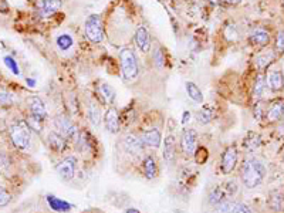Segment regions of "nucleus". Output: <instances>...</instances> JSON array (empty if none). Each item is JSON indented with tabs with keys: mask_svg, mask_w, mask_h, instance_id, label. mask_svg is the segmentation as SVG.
Wrapping results in <instances>:
<instances>
[{
	"mask_svg": "<svg viewBox=\"0 0 284 213\" xmlns=\"http://www.w3.org/2000/svg\"><path fill=\"white\" fill-rule=\"evenodd\" d=\"M27 105H29V110H30V115L36 117V118L41 120V121H44L47 118L46 104L43 102V100L40 97H37V95L29 97L27 98Z\"/></svg>",
	"mask_w": 284,
	"mask_h": 213,
	"instance_id": "12",
	"label": "nucleus"
},
{
	"mask_svg": "<svg viewBox=\"0 0 284 213\" xmlns=\"http://www.w3.org/2000/svg\"><path fill=\"white\" fill-rule=\"evenodd\" d=\"M57 175L62 178L63 181L68 182L75 176V171H77V158L75 156H65L63 161L57 163L56 166Z\"/></svg>",
	"mask_w": 284,
	"mask_h": 213,
	"instance_id": "8",
	"label": "nucleus"
},
{
	"mask_svg": "<svg viewBox=\"0 0 284 213\" xmlns=\"http://www.w3.org/2000/svg\"><path fill=\"white\" fill-rule=\"evenodd\" d=\"M120 61H121V70L125 80H134L139 74V65L136 60L135 53L129 47H124L120 51Z\"/></svg>",
	"mask_w": 284,
	"mask_h": 213,
	"instance_id": "3",
	"label": "nucleus"
},
{
	"mask_svg": "<svg viewBox=\"0 0 284 213\" xmlns=\"http://www.w3.org/2000/svg\"><path fill=\"white\" fill-rule=\"evenodd\" d=\"M123 145L124 150L126 151V152H129V153H132V155L142 153V152H144V147H145V145L142 144L141 138L134 135V134L126 135V137L123 139Z\"/></svg>",
	"mask_w": 284,
	"mask_h": 213,
	"instance_id": "14",
	"label": "nucleus"
},
{
	"mask_svg": "<svg viewBox=\"0 0 284 213\" xmlns=\"http://www.w3.org/2000/svg\"><path fill=\"white\" fill-rule=\"evenodd\" d=\"M142 144L149 148H159L162 144V134L158 128H148L144 129L139 135Z\"/></svg>",
	"mask_w": 284,
	"mask_h": 213,
	"instance_id": "11",
	"label": "nucleus"
},
{
	"mask_svg": "<svg viewBox=\"0 0 284 213\" xmlns=\"http://www.w3.org/2000/svg\"><path fill=\"white\" fill-rule=\"evenodd\" d=\"M86 36L93 43H101L104 40V27L98 14H90L84 23Z\"/></svg>",
	"mask_w": 284,
	"mask_h": 213,
	"instance_id": "5",
	"label": "nucleus"
},
{
	"mask_svg": "<svg viewBox=\"0 0 284 213\" xmlns=\"http://www.w3.org/2000/svg\"><path fill=\"white\" fill-rule=\"evenodd\" d=\"M249 38H250L252 44L259 46V47H264V46H267V44L270 43V34H269V31L264 30V29H261V27L252 30Z\"/></svg>",
	"mask_w": 284,
	"mask_h": 213,
	"instance_id": "19",
	"label": "nucleus"
},
{
	"mask_svg": "<svg viewBox=\"0 0 284 213\" xmlns=\"http://www.w3.org/2000/svg\"><path fill=\"white\" fill-rule=\"evenodd\" d=\"M142 172L144 176L147 179H154L157 178L159 174V169H158V162H157V158L152 156V155H147L144 159H142Z\"/></svg>",
	"mask_w": 284,
	"mask_h": 213,
	"instance_id": "15",
	"label": "nucleus"
},
{
	"mask_svg": "<svg viewBox=\"0 0 284 213\" xmlns=\"http://www.w3.org/2000/svg\"><path fill=\"white\" fill-rule=\"evenodd\" d=\"M198 132L192 128H188L182 131L181 135V151L186 158H190L195 155V151L198 150Z\"/></svg>",
	"mask_w": 284,
	"mask_h": 213,
	"instance_id": "6",
	"label": "nucleus"
},
{
	"mask_svg": "<svg viewBox=\"0 0 284 213\" xmlns=\"http://www.w3.org/2000/svg\"><path fill=\"white\" fill-rule=\"evenodd\" d=\"M135 44L138 50L148 53L151 50V34L145 26H139L135 31Z\"/></svg>",
	"mask_w": 284,
	"mask_h": 213,
	"instance_id": "13",
	"label": "nucleus"
},
{
	"mask_svg": "<svg viewBox=\"0 0 284 213\" xmlns=\"http://www.w3.org/2000/svg\"><path fill=\"white\" fill-rule=\"evenodd\" d=\"M27 86L34 87V86H36V81H34V80H29V78H27Z\"/></svg>",
	"mask_w": 284,
	"mask_h": 213,
	"instance_id": "42",
	"label": "nucleus"
},
{
	"mask_svg": "<svg viewBox=\"0 0 284 213\" xmlns=\"http://www.w3.org/2000/svg\"><path fill=\"white\" fill-rule=\"evenodd\" d=\"M47 203H49V206L54 212H68V211L73 208L71 203L62 201V199H59V198H56V196H53V195L47 196Z\"/></svg>",
	"mask_w": 284,
	"mask_h": 213,
	"instance_id": "24",
	"label": "nucleus"
},
{
	"mask_svg": "<svg viewBox=\"0 0 284 213\" xmlns=\"http://www.w3.org/2000/svg\"><path fill=\"white\" fill-rule=\"evenodd\" d=\"M267 87L270 88L272 91L277 92V91H282L284 87V75L282 71H277L274 70L272 71L269 77H267Z\"/></svg>",
	"mask_w": 284,
	"mask_h": 213,
	"instance_id": "22",
	"label": "nucleus"
},
{
	"mask_svg": "<svg viewBox=\"0 0 284 213\" xmlns=\"http://www.w3.org/2000/svg\"><path fill=\"white\" fill-rule=\"evenodd\" d=\"M193 156H195V159H196L198 163H205L206 159H208V156H209V153H208V150L205 147H199L198 150L195 151Z\"/></svg>",
	"mask_w": 284,
	"mask_h": 213,
	"instance_id": "33",
	"label": "nucleus"
},
{
	"mask_svg": "<svg viewBox=\"0 0 284 213\" xmlns=\"http://www.w3.org/2000/svg\"><path fill=\"white\" fill-rule=\"evenodd\" d=\"M98 92L99 95L102 97V100L104 102H107V104H114V101H115V90L111 87V86H108V84H105V83H102V84H99L98 87Z\"/></svg>",
	"mask_w": 284,
	"mask_h": 213,
	"instance_id": "27",
	"label": "nucleus"
},
{
	"mask_svg": "<svg viewBox=\"0 0 284 213\" xmlns=\"http://www.w3.org/2000/svg\"><path fill=\"white\" fill-rule=\"evenodd\" d=\"M56 43H57V47L60 50L67 51L74 46V38L71 37L70 34H60L57 37V40H56Z\"/></svg>",
	"mask_w": 284,
	"mask_h": 213,
	"instance_id": "29",
	"label": "nucleus"
},
{
	"mask_svg": "<svg viewBox=\"0 0 284 213\" xmlns=\"http://www.w3.org/2000/svg\"><path fill=\"white\" fill-rule=\"evenodd\" d=\"M87 115H88V121L93 124V126H99L101 124V111L95 104H90L88 108H87Z\"/></svg>",
	"mask_w": 284,
	"mask_h": 213,
	"instance_id": "28",
	"label": "nucleus"
},
{
	"mask_svg": "<svg viewBox=\"0 0 284 213\" xmlns=\"http://www.w3.org/2000/svg\"><path fill=\"white\" fill-rule=\"evenodd\" d=\"M53 122H54V126H56L57 132L62 134L63 137L67 139V141H74V142H77L78 135H80V129H78V126L75 125L68 117H65V115H57Z\"/></svg>",
	"mask_w": 284,
	"mask_h": 213,
	"instance_id": "4",
	"label": "nucleus"
},
{
	"mask_svg": "<svg viewBox=\"0 0 284 213\" xmlns=\"http://www.w3.org/2000/svg\"><path fill=\"white\" fill-rule=\"evenodd\" d=\"M266 80L264 77L260 74L257 78H256V83H254V88H253V97L254 100H260L264 94V90H266Z\"/></svg>",
	"mask_w": 284,
	"mask_h": 213,
	"instance_id": "30",
	"label": "nucleus"
},
{
	"mask_svg": "<svg viewBox=\"0 0 284 213\" xmlns=\"http://www.w3.org/2000/svg\"><path fill=\"white\" fill-rule=\"evenodd\" d=\"M215 118V110L210 105H205L202 107L196 114V120L200 125H208L212 122V120Z\"/></svg>",
	"mask_w": 284,
	"mask_h": 213,
	"instance_id": "25",
	"label": "nucleus"
},
{
	"mask_svg": "<svg viewBox=\"0 0 284 213\" xmlns=\"http://www.w3.org/2000/svg\"><path fill=\"white\" fill-rule=\"evenodd\" d=\"M284 118V101H277V102H274L272 107L267 110V113H266V120L269 121V122H276V121H279V120H282Z\"/></svg>",
	"mask_w": 284,
	"mask_h": 213,
	"instance_id": "21",
	"label": "nucleus"
},
{
	"mask_svg": "<svg viewBox=\"0 0 284 213\" xmlns=\"http://www.w3.org/2000/svg\"><path fill=\"white\" fill-rule=\"evenodd\" d=\"M3 61L6 64V67L12 71L14 75H20V68H19V65H17V61L13 59L12 56H4V59H3Z\"/></svg>",
	"mask_w": 284,
	"mask_h": 213,
	"instance_id": "31",
	"label": "nucleus"
},
{
	"mask_svg": "<svg viewBox=\"0 0 284 213\" xmlns=\"http://www.w3.org/2000/svg\"><path fill=\"white\" fill-rule=\"evenodd\" d=\"M63 0H40L38 1V10L43 16H50L54 14L60 7H62Z\"/></svg>",
	"mask_w": 284,
	"mask_h": 213,
	"instance_id": "20",
	"label": "nucleus"
},
{
	"mask_svg": "<svg viewBox=\"0 0 284 213\" xmlns=\"http://www.w3.org/2000/svg\"><path fill=\"white\" fill-rule=\"evenodd\" d=\"M125 213H141L138 209H135V208H128L126 211H125Z\"/></svg>",
	"mask_w": 284,
	"mask_h": 213,
	"instance_id": "40",
	"label": "nucleus"
},
{
	"mask_svg": "<svg viewBox=\"0 0 284 213\" xmlns=\"http://www.w3.org/2000/svg\"><path fill=\"white\" fill-rule=\"evenodd\" d=\"M189 117H190V114L184 113V120H182V122H184V124H185L186 121H189Z\"/></svg>",
	"mask_w": 284,
	"mask_h": 213,
	"instance_id": "41",
	"label": "nucleus"
},
{
	"mask_svg": "<svg viewBox=\"0 0 284 213\" xmlns=\"http://www.w3.org/2000/svg\"><path fill=\"white\" fill-rule=\"evenodd\" d=\"M227 199H229V198H227V195H226V192H224L223 186H215V188L210 190L209 203L213 206V208L219 206L222 202L227 201Z\"/></svg>",
	"mask_w": 284,
	"mask_h": 213,
	"instance_id": "23",
	"label": "nucleus"
},
{
	"mask_svg": "<svg viewBox=\"0 0 284 213\" xmlns=\"http://www.w3.org/2000/svg\"><path fill=\"white\" fill-rule=\"evenodd\" d=\"M9 134H10V138H12L13 145L20 151L29 150L30 147V141H32V129L29 124L23 121V120H19L16 122H13L9 129Z\"/></svg>",
	"mask_w": 284,
	"mask_h": 213,
	"instance_id": "2",
	"label": "nucleus"
},
{
	"mask_svg": "<svg viewBox=\"0 0 284 213\" xmlns=\"http://www.w3.org/2000/svg\"><path fill=\"white\" fill-rule=\"evenodd\" d=\"M224 3H227V4H230V6H236V4H240L242 3V0H223Z\"/></svg>",
	"mask_w": 284,
	"mask_h": 213,
	"instance_id": "39",
	"label": "nucleus"
},
{
	"mask_svg": "<svg viewBox=\"0 0 284 213\" xmlns=\"http://www.w3.org/2000/svg\"><path fill=\"white\" fill-rule=\"evenodd\" d=\"M223 189H224V192H226L227 198H233L236 193H237V189H239V186H237V183H236L235 181H229V182H226V183H224Z\"/></svg>",
	"mask_w": 284,
	"mask_h": 213,
	"instance_id": "32",
	"label": "nucleus"
},
{
	"mask_svg": "<svg viewBox=\"0 0 284 213\" xmlns=\"http://www.w3.org/2000/svg\"><path fill=\"white\" fill-rule=\"evenodd\" d=\"M176 158V139L173 135H168L163 141V159L168 165H172Z\"/></svg>",
	"mask_w": 284,
	"mask_h": 213,
	"instance_id": "17",
	"label": "nucleus"
},
{
	"mask_svg": "<svg viewBox=\"0 0 284 213\" xmlns=\"http://www.w3.org/2000/svg\"><path fill=\"white\" fill-rule=\"evenodd\" d=\"M47 142H49L50 150L54 151L56 153H60L67 148L68 141L64 138L62 134H59L57 131H53V132H50L49 137H47Z\"/></svg>",
	"mask_w": 284,
	"mask_h": 213,
	"instance_id": "18",
	"label": "nucleus"
},
{
	"mask_svg": "<svg viewBox=\"0 0 284 213\" xmlns=\"http://www.w3.org/2000/svg\"><path fill=\"white\" fill-rule=\"evenodd\" d=\"M14 100H13L12 94L9 92H0V105H12Z\"/></svg>",
	"mask_w": 284,
	"mask_h": 213,
	"instance_id": "37",
	"label": "nucleus"
},
{
	"mask_svg": "<svg viewBox=\"0 0 284 213\" xmlns=\"http://www.w3.org/2000/svg\"><path fill=\"white\" fill-rule=\"evenodd\" d=\"M154 63L158 68H162L165 65V54H163V51L161 49H157L154 51Z\"/></svg>",
	"mask_w": 284,
	"mask_h": 213,
	"instance_id": "34",
	"label": "nucleus"
},
{
	"mask_svg": "<svg viewBox=\"0 0 284 213\" xmlns=\"http://www.w3.org/2000/svg\"><path fill=\"white\" fill-rule=\"evenodd\" d=\"M10 201H12V195L9 192L3 190V189H0V208L7 206L10 203Z\"/></svg>",
	"mask_w": 284,
	"mask_h": 213,
	"instance_id": "36",
	"label": "nucleus"
},
{
	"mask_svg": "<svg viewBox=\"0 0 284 213\" xmlns=\"http://www.w3.org/2000/svg\"><path fill=\"white\" fill-rule=\"evenodd\" d=\"M266 178V166L257 158H247L240 168V179L247 189H254L261 185Z\"/></svg>",
	"mask_w": 284,
	"mask_h": 213,
	"instance_id": "1",
	"label": "nucleus"
},
{
	"mask_svg": "<svg viewBox=\"0 0 284 213\" xmlns=\"http://www.w3.org/2000/svg\"><path fill=\"white\" fill-rule=\"evenodd\" d=\"M237 150L235 145L227 147L226 150L223 151L222 158H221V171L224 175H230L235 171L236 165H237Z\"/></svg>",
	"mask_w": 284,
	"mask_h": 213,
	"instance_id": "7",
	"label": "nucleus"
},
{
	"mask_svg": "<svg viewBox=\"0 0 284 213\" xmlns=\"http://www.w3.org/2000/svg\"><path fill=\"white\" fill-rule=\"evenodd\" d=\"M104 124L108 132L111 134H118L121 129V117L118 114V110L115 107H110L107 110V113L104 115Z\"/></svg>",
	"mask_w": 284,
	"mask_h": 213,
	"instance_id": "10",
	"label": "nucleus"
},
{
	"mask_svg": "<svg viewBox=\"0 0 284 213\" xmlns=\"http://www.w3.org/2000/svg\"><path fill=\"white\" fill-rule=\"evenodd\" d=\"M276 49L280 51H284V31L277 34V38H276Z\"/></svg>",
	"mask_w": 284,
	"mask_h": 213,
	"instance_id": "38",
	"label": "nucleus"
},
{
	"mask_svg": "<svg viewBox=\"0 0 284 213\" xmlns=\"http://www.w3.org/2000/svg\"><path fill=\"white\" fill-rule=\"evenodd\" d=\"M185 90L188 97L190 98L192 101L198 102V104H202L203 102V94H202V90L192 81H188L185 84Z\"/></svg>",
	"mask_w": 284,
	"mask_h": 213,
	"instance_id": "26",
	"label": "nucleus"
},
{
	"mask_svg": "<svg viewBox=\"0 0 284 213\" xmlns=\"http://www.w3.org/2000/svg\"><path fill=\"white\" fill-rule=\"evenodd\" d=\"M267 205L273 212H284V195L282 190L273 189L269 193Z\"/></svg>",
	"mask_w": 284,
	"mask_h": 213,
	"instance_id": "16",
	"label": "nucleus"
},
{
	"mask_svg": "<svg viewBox=\"0 0 284 213\" xmlns=\"http://www.w3.org/2000/svg\"><path fill=\"white\" fill-rule=\"evenodd\" d=\"M272 54H263V56H259V57H256V64L259 65L260 68H264V67H267L269 63H270V60H272Z\"/></svg>",
	"mask_w": 284,
	"mask_h": 213,
	"instance_id": "35",
	"label": "nucleus"
},
{
	"mask_svg": "<svg viewBox=\"0 0 284 213\" xmlns=\"http://www.w3.org/2000/svg\"><path fill=\"white\" fill-rule=\"evenodd\" d=\"M215 211L216 213H254L253 209L246 203L230 201V199L222 202L219 206L215 208Z\"/></svg>",
	"mask_w": 284,
	"mask_h": 213,
	"instance_id": "9",
	"label": "nucleus"
}]
</instances>
